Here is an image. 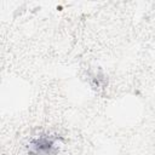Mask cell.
<instances>
[{"label": "cell", "mask_w": 155, "mask_h": 155, "mask_svg": "<svg viewBox=\"0 0 155 155\" xmlns=\"http://www.w3.org/2000/svg\"><path fill=\"white\" fill-rule=\"evenodd\" d=\"M57 150L58 148L56 139L47 134H41L38 138H33L28 144L29 155H54Z\"/></svg>", "instance_id": "cell-1"}]
</instances>
